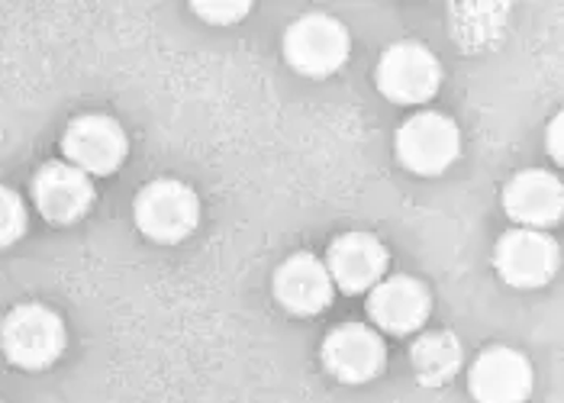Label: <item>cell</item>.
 <instances>
[{
    "mask_svg": "<svg viewBox=\"0 0 564 403\" xmlns=\"http://www.w3.org/2000/svg\"><path fill=\"white\" fill-rule=\"evenodd\" d=\"M351 55L346 23L333 13H304L284 33V58L304 78H329L343 72Z\"/></svg>",
    "mask_w": 564,
    "mask_h": 403,
    "instance_id": "cell-1",
    "label": "cell"
},
{
    "mask_svg": "<svg viewBox=\"0 0 564 403\" xmlns=\"http://www.w3.org/2000/svg\"><path fill=\"white\" fill-rule=\"evenodd\" d=\"M132 220L139 232L159 246L184 242L200 224V197L191 184L177 178H159L135 194Z\"/></svg>",
    "mask_w": 564,
    "mask_h": 403,
    "instance_id": "cell-2",
    "label": "cell"
},
{
    "mask_svg": "<svg viewBox=\"0 0 564 403\" xmlns=\"http://www.w3.org/2000/svg\"><path fill=\"white\" fill-rule=\"evenodd\" d=\"M68 342L65 323L45 304H20L0 326L3 356L23 371H43L62 359Z\"/></svg>",
    "mask_w": 564,
    "mask_h": 403,
    "instance_id": "cell-3",
    "label": "cell"
},
{
    "mask_svg": "<svg viewBox=\"0 0 564 403\" xmlns=\"http://www.w3.org/2000/svg\"><path fill=\"white\" fill-rule=\"evenodd\" d=\"M393 149L406 172L435 178V175H445L458 162L462 130L452 117H445L438 110H420L400 123Z\"/></svg>",
    "mask_w": 564,
    "mask_h": 403,
    "instance_id": "cell-4",
    "label": "cell"
},
{
    "mask_svg": "<svg viewBox=\"0 0 564 403\" xmlns=\"http://www.w3.org/2000/svg\"><path fill=\"white\" fill-rule=\"evenodd\" d=\"M375 85L400 107L430 104L442 88V62L435 58L430 45L413 43V40L393 43L378 58Z\"/></svg>",
    "mask_w": 564,
    "mask_h": 403,
    "instance_id": "cell-5",
    "label": "cell"
},
{
    "mask_svg": "<svg viewBox=\"0 0 564 403\" xmlns=\"http://www.w3.org/2000/svg\"><path fill=\"white\" fill-rule=\"evenodd\" d=\"M558 262H562L558 242L542 229L513 226L507 236H500L494 249V269L517 291L545 287L555 277Z\"/></svg>",
    "mask_w": 564,
    "mask_h": 403,
    "instance_id": "cell-6",
    "label": "cell"
},
{
    "mask_svg": "<svg viewBox=\"0 0 564 403\" xmlns=\"http://www.w3.org/2000/svg\"><path fill=\"white\" fill-rule=\"evenodd\" d=\"M62 152H65V162L85 172L87 178H100V175H113L127 162L130 142L113 117L85 113L68 123V130L62 135Z\"/></svg>",
    "mask_w": 564,
    "mask_h": 403,
    "instance_id": "cell-7",
    "label": "cell"
},
{
    "mask_svg": "<svg viewBox=\"0 0 564 403\" xmlns=\"http://www.w3.org/2000/svg\"><path fill=\"white\" fill-rule=\"evenodd\" d=\"M433 311L430 287L410 274H388L368 291V316L381 336H413Z\"/></svg>",
    "mask_w": 564,
    "mask_h": 403,
    "instance_id": "cell-8",
    "label": "cell"
},
{
    "mask_svg": "<svg viewBox=\"0 0 564 403\" xmlns=\"http://www.w3.org/2000/svg\"><path fill=\"white\" fill-rule=\"evenodd\" d=\"M388 346L375 326L343 323L323 339V368L343 384H368L384 371Z\"/></svg>",
    "mask_w": 564,
    "mask_h": 403,
    "instance_id": "cell-9",
    "label": "cell"
},
{
    "mask_svg": "<svg viewBox=\"0 0 564 403\" xmlns=\"http://www.w3.org/2000/svg\"><path fill=\"white\" fill-rule=\"evenodd\" d=\"M532 364L520 349L490 346L468 368V391L478 403H525L532 394Z\"/></svg>",
    "mask_w": 564,
    "mask_h": 403,
    "instance_id": "cell-10",
    "label": "cell"
},
{
    "mask_svg": "<svg viewBox=\"0 0 564 403\" xmlns=\"http://www.w3.org/2000/svg\"><path fill=\"white\" fill-rule=\"evenodd\" d=\"M326 269L343 294H368L381 277H388V246L371 232H346L326 252Z\"/></svg>",
    "mask_w": 564,
    "mask_h": 403,
    "instance_id": "cell-11",
    "label": "cell"
},
{
    "mask_svg": "<svg viewBox=\"0 0 564 403\" xmlns=\"http://www.w3.org/2000/svg\"><path fill=\"white\" fill-rule=\"evenodd\" d=\"M336 297V284L323 259L297 252L274 271V301L294 316L323 314Z\"/></svg>",
    "mask_w": 564,
    "mask_h": 403,
    "instance_id": "cell-12",
    "label": "cell"
},
{
    "mask_svg": "<svg viewBox=\"0 0 564 403\" xmlns=\"http://www.w3.org/2000/svg\"><path fill=\"white\" fill-rule=\"evenodd\" d=\"M33 204L48 224H78L94 204V181L68 162H48L33 178Z\"/></svg>",
    "mask_w": 564,
    "mask_h": 403,
    "instance_id": "cell-13",
    "label": "cell"
},
{
    "mask_svg": "<svg viewBox=\"0 0 564 403\" xmlns=\"http://www.w3.org/2000/svg\"><path fill=\"white\" fill-rule=\"evenodd\" d=\"M503 210L522 229H549L562 220L564 190L562 181L542 168H529L507 181Z\"/></svg>",
    "mask_w": 564,
    "mask_h": 403,
    "instance_id": "cell-14",
    "label": "cell"
},
{
    "mask_svg": "<svg viewBox=\"0 0 564 403\" xmlns=\"http://www.w3.org/2000/svg\"><path fill=\"white\" fill-rule=\"evenodd\" d=\"M413 368L423 384H442L462 368V349L452 333H430L420 336L413 346Z\"/></svg>",
    "mask_w": 564,
    "mask_h": 403,
    "instance_id": "cell-15",
    "label": "cell"
},
{
    "mask_svg": "<svg viewBox=\"0 0 564 403\" xmlns=\"http://www.w3.org/2000/svg\"><path fill=\"white\" fill-rule=\"evenodd\" d=\"M455 17H458V23H455V33H458V40L462 43H471L480 45L487 43L500 26H503V17H507V7H455Z\"/></svg>",
    "mask_w": 564,
    "mask_h": 403,
    "instance_id": "cell-16",
    "label": "cell"
},
{
    "mask_svg": "<svg viewBox=\"0 0 564 403\" xmlns=\"http://www.w3.org/2000/svg\"><path fill=\"white\" fill-rule=\"evenodd\" d=\"M26 224H30V217H26L23 197L10 187H0V249L20 242L26 232Z\"/></svg>",
    "mask_w": 564,
    "mask_h": 403,
    "instance_id": "cell-17",
    "label": "cell"
},
{
    "mask_svg": "<svg viewBox=\"0 0 564 403\" xmlns=\"http://www.w3.org/2000/svg\"><path fill=\"white\" fill-rule=\"evenodd\" d=\"M191 10L214 26H232V23L246 20L252 7L249 3H194Z\"/></svg>",
    "mask_w": 564,
    "mask_h": 403,
    "instance_id": "cell-18",
    "label": "cell"
},
{
    "mask_svg": "<svg viewBox=\"0 0 564 403\" xmlns=\"http://www.w3.org/2000/svg\"><path fill=\"white\" fill-rule=\"evenodd\" d=\"M549 149H552L555 162H562V117H555L549 127Z\"/></svg>",
    "mask_w": 564,
    "mask_h": 403,
    "instance_id": "cell-19",
    "label": "cell"
}]
</instances>
